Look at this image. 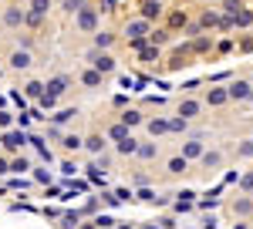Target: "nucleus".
<instances>
[{
	"mask_svg": "<svg viewBox=\"0 0 253 229\" xmlns=\"http://www.w3.org/2000/svg\"><path fill=\"white\" fill-rule=\"evenodd\" d=\"M230 95H233V98H253V88L247 84V81H240V84L230 88Z\"/></svg>",
	"mask_w": 253,
	"mask_h": 229,
	"instance_id": "nucleus-1",
	"label": "nucleus"
},
{
	"mask_svg": "<svg viewBox=\"0 0 253 229\" xmlns=\"http://www.w3.org/2000/svg\"><path fill=\"white\" fill-rule=\"evenodd\" d=\"M179 112L186 114V118H196V112H199V105H196V101H182V105H179Z\"/></svg>",
	"mask_w": 253,
	"mask_h": 229,
	"instance_id": "nucleus-2",
	"label": "nucleus"
},
{
	"mask_svg": "<svg viewBox=\"0 0 253 229\" xmlns=\"http://www.w3.org/2000/svg\"><path fill=\"white\" fill-rule=\"evenodd\" d=\"M203 162H206V165H210V169H216V165H219V162H223V158H219V152H213V155H206V158H203Z\"/></svg>",
	"mask_w": 253,
	"mask_h": 229,
	"instance_id": "nucleus-3",
	"label": "nucleus"
},
{
	"mask_svg": "<svg viewBox=\"0 0 253 229\" xmlns=\"http://www.w3.org/2000/svg\"><path fill=\"white\" fill-rule=\"evenodd\" d=\"M169 169H172V172H182V169H186V158H172V162H169Z\"/></svg>",
	"mask_w": 253,
	"mask_h": 229,
	"instance_id": "nucleus-4",
	"label": "nucleus"
},
{
	"mask_svg": "<svg viewBox=\"0 0 253 229\" xmlns=\"http://www.w3.org/2000/svg\"><path fill=\"white\" fill-rule=\"evenodd\" d=\"M95 64H98V68H105V71H112V57H98Z\"/></svg>",
	"mask_w": 253,
	"mask_h": 229,
	"instance_id": "nucleus-5",
	"label": "nucleus"
}]
</instances>
